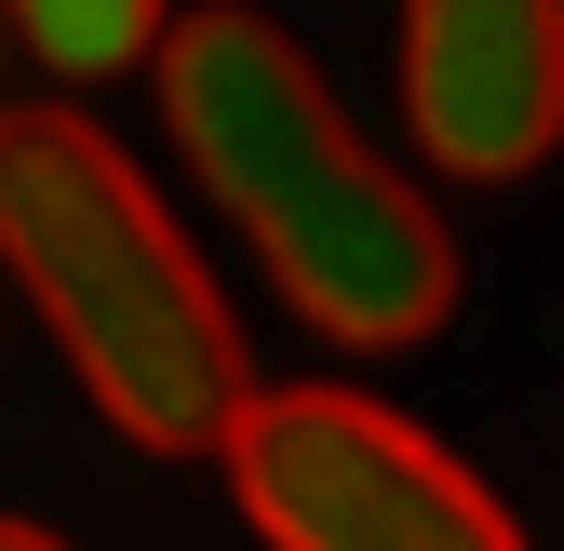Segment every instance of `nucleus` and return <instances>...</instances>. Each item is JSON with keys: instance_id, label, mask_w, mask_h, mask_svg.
I'll return each instance as SVG.
<instances>
[{"instance_id": "f257e3e1", "label": "nucleus", "mask_w": 564, "mask_h": 551, "mask_svg": "<svg viewBox=\"0 0 564 551\" xmlns=\"http://www.w3.org/2000/svg\"><path fill=\"white\" fill-rule=\"evenodd\" d=\"M175 162L216 188V216L256 242L269 296L336 350H416L457 310V229L431 216V188H403V162L336 108V82L296 54V28H269L256 0H188L175 41L149 54Z\"/></svg>"}, {"instance_id": "f03ea898", "label": "nucleus", "mask_w": 564, "mask_h": 551, "mask_svg": "<svg viewBox=\"0 0 564 551\" xmlns=\"http://www.w3.org/2000/svg\"><path fill=\"white\" fill-rule=\"evenodd\" d=\"M0 269H14V296L41 310V336L67 350L82 403L121 444L229 457L269 377L242 350L216 269L188 256L175 202L95 108H67V95L0 108Z\"/></svg>"}, {"instance_id": "7ed1b4c3", "label": "nucleus", "mask_w": 564, "mask_h": 551, "mask_svg": "<svg viewBox=\"0 0 564 551\" xmlns=\"http://www.w3.org/2000/svg\"><path fill=\"white\" fill-rule=\"evenodd\" d=\"M229 498L269 551H524L498 485L377 390L282 377L229 431Z\"/></svg>"}, {"instance_id": "20e7f679", "label": "nucleus", "mask_w": 564, "mask_h": 551, "mask_svg": "<svg viewBox=\"0 0 564 551\" xmlns=\"http://www.w3.org/2000/svg\"><path fill=\"white\" fill-rule=\"evenodd\" d=\"M403 134L444 188H511L564 149V0H403Z\"/></svg>"}, {"instance_id": "39448f33", "label": "nucleus", "mask_w": 564, "mask_h": 551, "mask_svg": "<svg viewBox=\"0 0 564 551\" xmlns=\"http://www.w3.org/2000/svg\"><path fill=\"white\" fill-rule=\"evenodd\" d=\"M0 14L54 82H121V67H149L175 41V0H0Z\"/></svg>"}, {"instance_id": "423d86ee", "label": "nucleus", "mask_w": 564, "mask_h": 551, "mask_svg": "<svg viewBox=\"0 0 564 551\" xmlns=\"http://www.w3.org/2000/svg\"><path fill=\"white\" fill-rule=\"evenodd\" d=\"M0 551H67V538H41V525H14V511H0Z\"/></svg>"}, {"instance_id": "0eeeda50", "label": "nucleus", "mask_w": 564, "mask_h": 551, "mask_svg": "<svg viewBox=\"0 0 564 551\" xmlns=\"http://www.w3.org/2000/svg\"><path fill=\"white\" fill-rule=\"evenodd\" d=\"M0 28H14V14H0Z\"/></svg>"}]
</instances>
